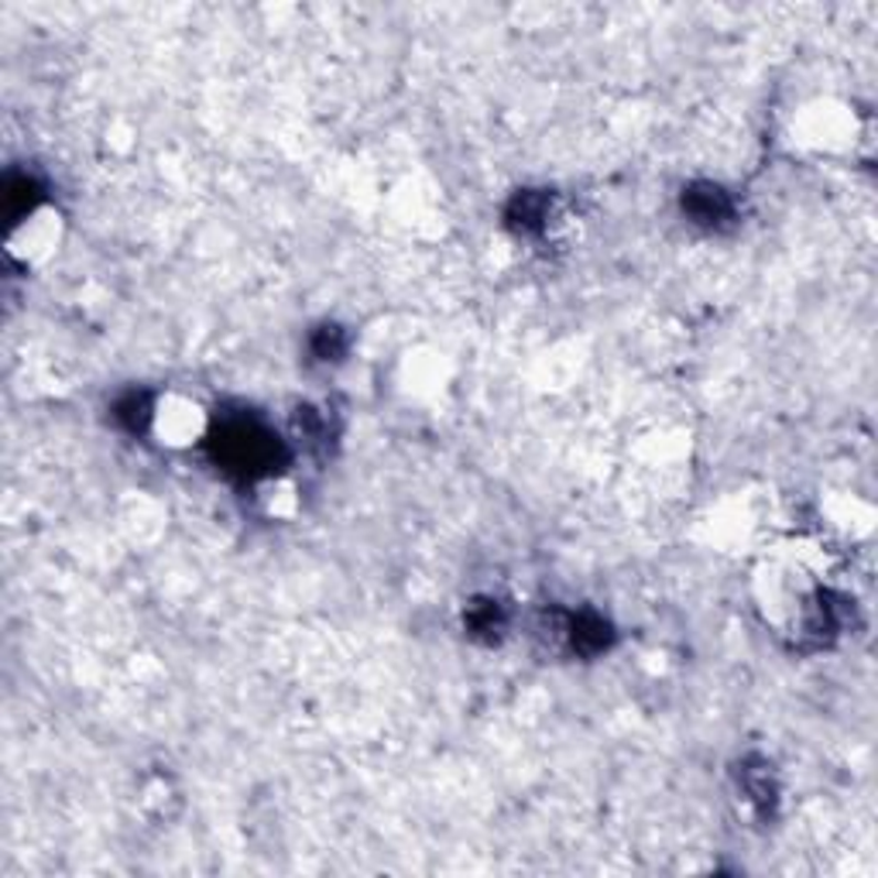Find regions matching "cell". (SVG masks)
<instances>
[{
  "label": "cell",
  "mask_w": 878,
  "mask_h": 878,
  "mask_svg": "<svg viewBox=\"0 0 878 878\" xmlns=\"http://www.w3.org/2000/svg\"><path fill=\"white\" fill-rule=\"evenodd\" d=\"M58 244V213L52 210H28L8 234V255L21 265L45 261Z\"/></svg>",
  "instance_id": "obj_1"
},
{
  "label": "cell",
  "mask_w": 878,
  "mask_h": 878,
  "mask_svg": "<svg viewBox=\"0 0 878 878\" xmlns=\"http://www.w3.org/2000/svg\"><path fill=\"white\" fill-rule=\"evenodd\" d=\"M154 432H159L165 443H193L196 436H203V413L196 409L193 401L172 398L165 405H154V419H151Z\"/></svg>",
  "instance_id": "obj_2"
},
{
  "label": "cell",
  "mask_w": 878,
  "mask_h": 878,
  "mask_svg": "<svg viewBox=\"0 0 878 878\" xmlns=\"http://www.w3.org/2000/svg\"><path fill=\"white\" fill-rule=\"evenodd\" d=\"M686 206H689V213H694L697 224H717V220H725L731 213L728 196L720 190H714V185H700V190L689 193Z\"/></svg>",
  "instance_id": "obj_3"
},
{
  "label": "cell",
  "mask_w": 878,
  "mask_h": 878,
  "mask_svg": "<svg viewBox=\"0 0 878 878\" xmlns=\"http://www.w3.org/2000/svg\"><path fill=\"white\" fill-rule=\"evenodd\" d=\"M574 642L587 652H598L608 642V629L598 618H580V621H574Z\"/></svg>",
  "instance_id": "obj_4"
}]
</instances>
